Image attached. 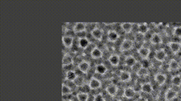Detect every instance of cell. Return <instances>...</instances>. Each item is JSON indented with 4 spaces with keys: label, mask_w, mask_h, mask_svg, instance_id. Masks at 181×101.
<instances>
[{
    "label": "cell",
    "mask_w": 181,
    "mask_h": 101,
    "mask_svg": "<svg viewBox=\"0 0 181 101\" xmlns=\"http://www.w3.org/2000/svg\"><path fill=\"white\" fill-rule=\"evenodd\" d=\"M134 46V41L131 39H125L122 41V43L120 45L119 49L121 52H125L130 50Z\"/></svg>",
    "instance_id": "6da1fadb"
},
{
    "label": "cell",
    "mask_w": 181,
    "mask_h": 101,
    "mask_svg": "<svg viewBox=\"0 0 181 101\" xmlns=\"http://www.w3.org/2000/svg\"><path fill=\"white\" fill-rule=\"evenodd\" d=\"M178 92L172 88H170L166 91L164 94V99L166 101H171L175 99L178 96Z\"/></svg>",
    "instance_id": "7a4b0ae2"
},
{
    "label": "cell",
    "mask_w": 181,
    "mask_h": 101,
    "mask_svg": "<svg viewBox=\"0 0 181 101\" xmlns=\"http://www.w3.org/2000/svg\"><path fill=\"white\" fill-rule=\"evenodd\" d=\"M138 54L142 59H147L150 54V50L149 48L144 47V46L142 45L138 50Z\"/></svg>",
    "instance_id": "3957f363"
},
{
    "label": "cell",
    "mask_w": 181,
    "mask_h": 101,
    "mask_svg": "<svg viewBox=\"0 0 181 101\" xmlns=\"http://www.w3.org/2000/svg\"><path fill=\"white\" fill-rule=\"evenodd\" d=\"M89 87L91 88V89H98L101 87V82L99 80V79L96 78H91V80H89L88 83Z\"/></svg>",
    "instance_id": "277c9868"
},
{
    "label": "cell",
    "mask_w": 181,
    "mask_h": 101,
    "mask_svg": "<svg viewBox=\"0 0 181 101\" xmlns=\"http://www.w3.org/2000/svg\"><path fill=\"white\" fill-rule=\"evenodd\" d=\"M166 57V53L164 50H158L154 53V59L160 62H163Z\"/></svg>",
    "instance_id": "5b68a950"
},
{
    "label": "cell",
    "mask_w": 181,
    "mask_h": 101,
    "mask_svg": "<svg viewBox=\"0 0 181 101\" xmlns=\"http://www.w3.org/2000/svg\"><path fill=\"white\" fill-rule=\"evenodd\" d=\"M169 47L170 50H171V52L174 54H177L178 52H180L181 49V44L179 42H176V41H171L169 42Z\"/></svg>",
    "instance_id": "8992f818"
},
{
    "label": "cell",
    "mask_w": 181,
    "mask_h": 101,
    "mask_svg": "<svg viewBox=\"0 0 181 101\" xmlns=\"http://www.w3.org/2000/svg\"><path fill=\"white\" fill-rule=\"evenodd\" d=\"M90 69V63L86 61H82L78 64V70L82 73H86Z\"/></svg>",
    "instance_id": "52a82bcc"
},
{
    "label": "cell",
    "mask_w": 181,
    "mask_h": 101,
    "mask_svg": "<svg viewBox=\"0 0 181 101\" xmlns=\"http://www.w3.org/2000/svg\"><path fill=\"white\" fill-rule=\"evenodd\" d=\"M154 81L158 85H163L166 81V75L163 73H157L154 75Z\"/></svg>",
    "instance_id": "ba28073f"
},
{
    "label": "cell",
    "mask_w": 181,
    "mask_h": 101,
    "mask_svg": "<svg viewBox=\"0 0 181 101\" xmlns=\"http://www.w3.org/2000/svg\"><path fill=\"white\" fill-rule=\"evenodd\" d=\"M62 41H63V45H64L65 47L69 48V47H71L73 45L74 38L73 36H67V35H65V36H63Z\"/></svg>",
    "instance_id": "9c48e42d"
},
{
    "label": "cell",
    "mask_w": 181,
    "mask_h": 101,
    "mask_svg": "<svg viewBox=\"0 0 181 101\" xmlns=\"http://www.w3.org/2000/svg\"><path fill=\"white\" fill-rule=\"evenodd\" d=\"M118 87L116 84H110L106 88V91L108 94L111 96H115L118 92Z\"/></svg>",
    "instance_id": "30bf717a"
},
{
    "label": "cell",
    "mask_w": 181,
    "mask_h": 101,
    "mask_svg": "<svg viewBox=\"0 0 181 101\" xmlns=\"http://www.w3.org/2000/svg\"><path fill=\"white\" fill-rule=\"evenodd\" d=\"M119 38V34L115 30H109L108 32V40L110 42L114 43Z\"/></svg>",
    "instance_id": "8fae6325"
},
{
    "label": "cell",
    "mask_w": 181,
    "mask_h": 101,
    "mask_svg": "<svg viewBox=\"0 0 181 101\" xmlns=\"http://www.w3.org/2000/svg\"><path fill=\"white\" fill-rule=\"evenodd\" d=\"M91 35L94 38L95 40L101 41L103 36V32L101 29H100L99 27H96L95 29L92 31V32L91 33Z\"/></svg>",
    "instance_id": "7c38bea8"
},
{
    "label": "cell",
    "mask_w": 181,
    "mask_h": 101,
    "mask_svg": "<svg viewBox=\"0 0 181 101\" xmlns=\"http://www.w3.org/2000/svg\"><path fill=\"white\" fill-rule=\"evenodd\" d=\"M136 91H134V88L133 87H127L124 90L123 96L124 97L127 98V99H131L133 98L136 95Z\"/></svg>",
    "instance_id": "4fadbf2b"
},
{
    "label": "cell",
    "mask_w": 181,
    "mask_h": 101,
    "mask_svg": "<svg viewBox=\"0 0 181 101\" xmlns=\"http://www.w3.org/2000/svg\"><path fill=\"white\" fill-rule=\"evenodd\" d=\"M108 61L110 64L113 66H117L120 63V57L118 54H112L109 57Z\"/></svg>",
    "instance_id": "5bb4252c"
},
{
    "label": "cell",
    "mask_w": 181,
    "mask_h": 101,
    "mask_svg": "<svg viewBox=\"0 0 181 101\" xmlns=\"http://www.w3.org/2000/svg\"><path fill=\"white\" fill-rule=\"evenodd\" d=\"M119 78L121 82H127L131 79V76L130 72L126 71H122L119 75Z\"/></svg>",
    "instance_id": "9a60e30c"
},
{
    "label": "cell",
    "mask_w": 181,
    "mask_h": 101,
    "mask_svg": "<svg viewBox=\"0 0 181 101\" xmlns=\"http://www.w3.org/2000/svg\"><path fill=\"white\" fill-rule=\"evenodd\" d=\"M153 91V87L150 82L143 83L141 86V92L144 93L150 94Z\"/></svg>",
    "instance_id": "2e32d148"
},
{
    "label": "cell",
    "mask_w": 181,
    "mask_h": 101,
    "mask_svg": "<svg viewBox=\"0 0 181 101\" xmlns=\"http://www.w3.org/2000/svg\"><path fill=\"white\" fill-rule=\"evenodd\" d=\"M84 31H86V24L83 23H77L75 24L73 28V32H75V34L84 32Z\"/></svg>",
    "instance_id": "e0dca14e"
},
{
    "label": "cell",
    "mask_w": 181,
    "mask_h": 101,
    "mask_svg": "<svg viewBox=\"0 0 181 101\" xmlns=\"http://www.w3.org/2000/svg\"><path fill=\"white\" fill-rule=\"evenodd\" d=\"M150 42L154 45H160L162 43V38L160 34L158 33H155V34H152V36L151 39H150Z\"/></svg>",
    "instance_id": "ac0fdd59"
},
{
    "label": "cell",
    "mask_w": 181,
    "mask_h": 101,
    "mask_svg": "<svg viewBox=\"0 0 181 101\" xmlns=\"http://www.w3.org/2000/svg\"><path fill=\"white\" fill-rule=\"evenodd\" d=\"M137 62L136 59L133 56H127L124 59V63H125L126 66L130 67L131 69V67L134 66L135 63Z\"/></svg>",
    "instance_id": "d6986e66"
},
{
    "label": "cell",
    "mask_w": 181,
    "mask_h": 101,
    "mask_svg": "<svg viewBox=\"0 0 181 101\" xmlns=\"http://www.w3.org/2000/svg\"><path fill=\"white\" fill-rule=\"evenodd\" d=\"M91 57L95 59H100L102 57V52L101 49H99V47H95L91 52Z\"/></svg>",
    "instance_id": "ffe728a7"
},
{
    "label": "cell",
    "mask_w": 181,
    "mask_h": 101,
    "mask_svg": "<svg viewBox=\"0 0 181 101\" xmlns=\"http://www.w3.org/2000/svg\"><path fill=\"white\" fill-rule=\"evenodd\" d=\"M107 71H108V69H107L105 66L102 64V63H99V64H98L96 67H95V72L99 75H102L105 74Z\"/></svg>",
    "instance_id": "44dd1931"
},
{
    "label": "cell",
    "mask_w": 181,
    "mask_h": 101,
    "mask_svg": "<svg viewBox=\"0 0 181 101\" xmlns=\"http://www.w3.org/2000/svg\"><path fill=\"white\" fill-rule=\"evenodd\" d=\"M77 78V74L76 73V72L74 71H67L66 74H65V78H66V80L74 82Z\"/></svg>",
    "instance_id": "7402d4cb"
},
{
    "label": "cell",
    "mask_w": 181,
    "mask_h": 101,
    "mask_svg": "<svg viewBox=\"0 0 181 101\" xmlns=\"http://www.w3.org/2000/svg\"><path fill=\"white\" fill-rule=\"evenodd\" d=\"M89 45H90V42H89V39L87 38H83L79 39L78 45H79V47L82 48V49L86 50Z\"/></svg>",
    "instance_id": "603a6c76"
},
{
    "label": "cell",
    "mask_w": 181,
    "mask_h": 101,
    "mask_svg": "<svg viewBox=\"0 0 181 101\" xmlns=\"http://www.w3.org/2000/svg\"><path fill=\"white\" fill-rule=\"evenodd\" d=\"M121 29L124 31L126 34H128L131 32H132L133 24L130 23H124L121 25Z\"/></svg>",
    "instance_id": "cb8c5ba5"
},
{
    "label": "cell",
    "mask_w": 181,
    "mask_h": 101,
    "mask_svg": "<svg viewBox=\"0 0 181 101\" xmlns=\"http://www.w3.org/2000/svg\"><path fill=\"white\" fill-rule=\"evenodd\" d=\"M180 69V64L177 61L172 59L169 63V69L171 71H177Z\"/></svg>",
    "instance_id": "d4e9b609"
},
{
    "label": "cell",
    "mask_w": 181,
    "mask_h": 101,
    "mask_svg": "<svg viewBox=\"0 0 181 101\" xmlns=\"http://www.w3.org/2000/svg\"><path fill=\"white\" fill-rule=\"evenodd\" d=\"M149 32V27L146 23L138 24V32L145 35Z\"/></svg>",
    "instance_id": "484cf974"
},
{
    "label": "cell",
    "mask_w": 181,
    "mask_h": 101,
    "mask_svg": "<svg viewBox=\"0 0 181 101\" xmlns=\"http://www.w3.org/2000/svg\"><path fill=\"white\" fill-rule=\"evenodd\" d=\"M73 62V59L68 54H64L63 57V66H65L71 65Z\"/></svg>",
    "instance_id": "4316f807"
},
{
    "label": "cell",
    "mask_w": 181,
    "mask_h": 101,
    "mask_svg": "<svg viewBox=\"0 0 181 101\" xmlns=\"http://www.w3.org/2000/svg\"><path fill=\"white\" fill-rule=\"evenodd\" d=\"M171 83L173 86L179 87L181 84V76L179 75H176L172 77Z\"/></svg>",
    "instance_id": "83f0119b"
},
{
    "label": "cell",
    "mask_w": 181,
    "mask_h": 101,
    "mask_svg": "<svg viewBox=\"0 0 181 101\" xmlns=\"http://www.w3.org/2000/svg\"><path fill=\"white\" fill-rule=\"evenodd\" d=\"M89 94L86 93H83V92H79V93L76 96V98L78 101H88L89 100Z\"/></svg>",
    "instance_id": "f1b7e54d"
},
{
    "label": "cell",
    "mask_w": 181,
    "mask_h": 101,
    "mask_svg": "<svg viewBox=\"0 0 181 101\" xmlns=\"http://www.w3.org/2000/svg\"><path fill=\"white\" fill-rule=\"evenodd\" d=\"M72 91H73V90H72L70 88H69L68 86H67L66 84H63L62 86V94L63 96H68L70 95L72 93Z\"/></svg>",
    "instance_id": "f546056e"
},
{
    "label": "cell",
    "mask_w": 181,
    "mask_h": 101,
    "mask_svg": "<svg viewBox=\"0 0 181 101\" xmlns=\"http://www.w3.org/2000/svg\"><path fill=\"white\" fill-rule=\"evenodd\" d=\"M173 34L176 37L181 38V26H178V27H174L173 30Z\"/></svg>",
    "instance_id": "4dcf8cb0"
},
{
    "label": "cell",
    "mask_w": 181,
    "mask_h": 101,
    "mask_svg": "<svg viewBox=\"0 0 181 101\" xmlns=\"http://www.w3.org/2000/svg\"><path fill=\"white\" fill-rule=\"evenodd\" d=\"M142 67L143 66H142L141 63L139 62V61H137V62L131 67V70H132V71H134V72L137 73V72L140 71Z\"/></svg>",
    "instance_id": "1f68e13d"
},
{
    "label": "cell",
    "mask_w": 181,
    "mask_h": 101,
    "mask_svg": "<svg viewBox=\"0 0 181 101\" xmlns=\"http://www.w3.org/2000/svg\"><path fill=\"white\" fill-rule=\"evenodd\" d=\"M139 77H144L148 75V69H145V68L142 67L140 71L136 73Z\"/></svg>",
    "instance_id": "d6a6232c"
},
{
    "label": "cell",
    "mask_w": 181,
    "mask_h": 101,
    "mask_svg": "<svg viewBox=\"0 0 181 101\" xmlns=\"http://www.w3.org/2000/svg\"><path fill=\"white\" fill-rule=\"evenodd\" d=\"M96 25L95 24L93 23H89V24H86V32H92V31L96 28Z\"/></svg>",
    "instance_id": "836d02e7"
},
{
    "label": "cell",
    "mask_w": 181,
    "mask_h": 101,
    "mask_svg": "<svg viewBox=\"0 0 181 101\" xmlns=\"http://www.w3.org/2000/svg\"><path fill=\"white\" fill-rule=\"evenodd\" d=\"M135 40L138 42H142L145 40V38H144V35L141 34V33H136V35H135Z\"/></svg>",
    "instance_id": "e575fe53"
},
{
    "label": "cell",
    "mask_w": 181,
    "mask_h": 101,
    "mask_svg": "<svg viewBox=\"0 0 181 101\" xmlns=\"http://www.w3.org/2000/svg\"><path fill=\"white\" fill-rule=\"evenodd\" d=\"M94 101H105V98L102 94H97L94 96Z\"/></svg>",
    "instance_id": "d590c367"
},
{
    "label": "cell",
    "mask_w": 181,
    "mask_h": 101,
    "mask_svg": "<svg viewBox=\"0 0 181 101\" xmlns=\"http://www.w3.org/2000/svg\"><path fill=\"white\" fill-rule=\"evenodd\" d=\"M136 101H148L147 98H145V97H143V96H140V97H138L137 98Z\"/></svg>",
    "instance_id": "8d00e7d4"
},
{
    "label": "cell",
    "mask_w": 181,
    "mask_h": 101,
    "mask_svg": "<svg viewBox=\"0 0 181 101\" xmlns=\"http://www.w3.org/2000/svg\"><path fill=\"white\" fill-rule=\"evenodd\" d=\"M65 101H73L72 100H65Z\"/></svg>",
    "instance_id": "74e56055"
},
{
    "label": "cell",
    "mask_w": 181,
    "mask_h": 101,
    "mask_svg": "<svg viewBox=\"0 0 181 101\" xmlns=\"http://www.w3.org/2000/svg\"><path fill=\"white\" fill-rule=\"evenodd\" d=\"M179 88H180V89H181V84L180 85V87H179Z\"/></svg>",
    "instance_id": "f35d334b"
}]
</instances>
